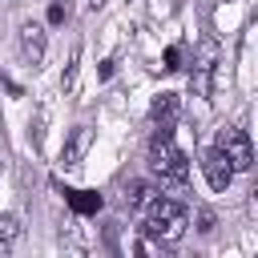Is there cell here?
I'll use <instances>...</instances> for the list:
<instances>
[{
    "instance_id": "obj_1",
    "label": "cell",
    "mask_w": 258,
    "mask_h": 258,
    "mask_svg": "<svg viewBox=\"0 0 258 258\" xmlns=\"http://www.w3.org/2000/svg\"><path fill=\"white\" fill-rule=\"evenodd\" d=\"M149 238H161V242H177L185 234V202L181 198H165V194H153V202L145 206V226H141Z\"/></svg>"
},
{
    "instance_id": "obj_2",
    "label": "cell",
    "mask_w": 258,
    "mask_h": 258,
    "mask_svg": "<svg viewBox=\"0 0 258 258\" xmlns=\"http://www.w3.org/2000/svg\"><path fill=\"white\" fill-rule=\"evenodd\" d=\"M218 149L230 157L234 173H242V169H250V165H254V145H250L246 129H238V125H226V129L218 133Z\"/></svg>"
},
{
    "instance_id": "obj_3",
    "label": "cell",
    "mask_w": 258,
    "mask_h": 258,
    "mask_svg": "<svg viewBox=\"0 0 258 258\" xmlns=\"http://www.w3.org/2000/svg\"><path fill=\"white\" fill-rule=\"evenodd\" d=\"M16 44H20V56L36 69V64L44 60V48H48V28H44L40 20H24L20 32H16Z\"/></svg>"
},
{
    "instance_id": "obj_4",
    "label": "cell",
    "mask_w": 258,
    "mask_h": 258,
    "mask_svg": "<svg viewBox=\"0 0 258 258\" xmlns=\"http://www.w3.org/2000/svg\"><path fill=\"white\" fill-rule=\"evenodd\" d=\"M202 173H206L210 189H218V194H226V189H230V181H234V165H230V157H226L218 145L202 153Z\"/></svg>"
},
{
    "instance_id": "obj_5",
    "label": "cell",
    "mask_w": 258,
    "mask_h": 258,
    "mask_svg": "<svg viewBox=\"0 0 258 258\" xmlns=\"http://www.w3.org/2000/svg\"><path fill=\"white\" fill-rule=\"evenodd\" d=\"M89 145H93V129H89V125H77V129L64 137V149H60V165H64V169L81 165V157L89 153Z\"/></svg>"
},
{
    "instance_id": "obj_6",
    "label": "cell",
    "mask_w": 258,
    "mask_h": 258,
    "mask_svg": "<svg viewBox=\"0 0 258 258\" xmlns=\"http://www.w3.org/2000/svg\"><path fill=\"white\" fill-rule=\"evenodd\" d=\"M177 93H161V97H153V105H149V117H153V125H173V117H177Z\"/></svg>"
},
{
    "instance_id": "obj_7",
    "label": "cell",
    "mask_w": 258,
    "mask_h": 258,
    "mask_svg": "<svg viewBox=\"0 0 258 258\" xmlns=\"http://www.w3.org/2000/svg\"><path fill=\"white\" fill-rule=\"evenodd\" d=\"M64 202L77 210V214H97L105 202H101V194H93V189H64Z\"/></svg>"
},
{
    "instance_id": "obj_8",
    "label": "cell",
    "mask_w": 258,
    "mask_h": 258,
    "mask_svg": "<svg viewBox=\"0 0 258 258\" xmlns=\"http://www.w3.org/2000/svg\"><path fill=\"white\" fill-rule=\"evenodd\" d=\"M153 194H157V185H149V181H141V177H133V181L125 185V202H129L133 210H145V206L153 202Z\"/></svg>"
},
{
    "instance_id": "obj_9",
    "label": "cell",
    "mask_w": 258,
    "mask_h": 258,
    "mask_svg": "<svg viewBox=\"0 0 258 258\" xmlns=\"http://www.w3.org/2000/svg\"><path fill=\"white\" fill-rule=\"evenodd\" d=\"M20 218L16 214H0V254H12V246L20 242Z\"/></svg>"
},
{
    "instance_id": "obj_10",
    "label": "cell",
    "mask_w": 258,
    "mask_h": 258,
    "mask_svg": "<svg viewBox=\"0 0 258 258\" xmlns=\"http://www.w3.org/2000/svg\"><path fill=\"white\" fill-rule=\"evenodd\" d=\"M194 222H198V230H202V234H214V226H218L214 210H206V206H198V210H194Z\"/></svg>"
},
{
    "instance_id": "obj_11",
    "label": "cell",
    "mask_w": 258,
    "mask_h": 258,
    "mask_svg": "<svg viewBox=\"0 0 258 258\" xmlns=\"http://www.w3.org/2000/svg\"><path fill=\"white\" fill-rule=\"evenodd\" d=\"M69 20V4L64 0H48V24H64Z\"/></svg>"
},
{
    "instance_id": "obj_12",
    "label": "cell",
    "mask_w": 258,
    "mask_h": 258,
    "mask_svg": "<svg viewBox=\"0 0 258 258\" xmlns=\"http://www.w3.org/2000/svg\"><path fill=\"white\" fill-rule=\"evenodd\" d=\"M165 69H181V44H169L165 48Z\"/></svg>"
},
{
    "instance_id": "obj_13",
    "label": "cell",
    "mask_w": 258,
    "mask_h": 258,
    "mask_svg": "<svg viewBox=\"0 0 258 258\" xmlns=\"http://www.w3.org/2000/svg\"><path fill=\"white\" fill-rule=\"evenodd\" d=\"M113 64H117V60H101V69H97V77H101V81H105V77H113Z\"/></svg>"
},
{
    "instance_id": "obj_14",
    "label": "cell",
    "mask_w": 258,
    "mask_h": 258,
    "mask_svg": "<svg viewBox=\"0 0 258 258\" xmlns=\"http://www.w3.org/2000/svg\"><path fill=\"white\" fill-rule=\"evenodd\" d=\"M12 4H16V0H0V12H4V8H12Z\"/></svg>"
}]
</instances>
